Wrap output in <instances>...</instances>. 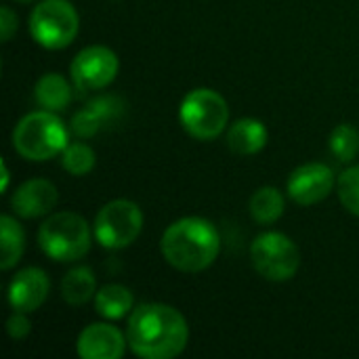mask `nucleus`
Here are the masks:
<instances>
[{"label": "nucleus", "instance_id": "nucleus-25", "mask_svg": "<svg viewBox=\"0 0 359 359\" xmlns=\"http://www.w3.org/2000/svg\"><path fill=\"white\" fill-rule=\"evenodd\" d=\"M15 32H17V15L8 6H2L0 8V34H2V42H8Z\"/></svg>", "mask_w": 359, "mask_h": 359}, {"label": "nucleus", "instance_id": "nucleus-1", "mask_svg": "<svg viewBox=\"0 0 359 359\" xmlns=\"http://www.w3.org/2000/svg\"><path fill=\"white\" fill-rule=\"evenodd\" d=\"M126 341L135 355L143 359H175L189 341V326L181 311L164 303H143L133 309Z\"/></svg>", "mask_w": 359, "mask_h": 359}, {"label": "nucleus", "instance_id": "nucleus-27", "mask_svg": "<svg viewBox=\"0 0 359 359\" xmlns=\"http://www.w3.org/2000/svg\"><path fill=\"white\" fill-rule=\"evenodd\" d=\"M19 2H32V0H19Z\"/></svg>", "mask_w": 359, "mask_h": 359}, {"label": "nucleus", "instance_id": "nucleus-7", "mask_svg": "<svg viewBox=\"0 0 359 359\" xmlns=\"http://www.w3.org/2000/svg\"><path fill=\"white\" fill-rule=\"evenodd\" d=\"M250 261L261 278L269 282H288L301 267V250L288 236L267 231L255 238Z\"/></svg>", "mask_w": 359, "mask_h": 359}, {"label": "nucleus", "instance_id": "nucleus-15", "mask_svg": "<svg viewBox=\"0 0 359 359\" xmlns=\"http://www.w3.org/2000/svg\"><path fill=\"white\" fill-rule=\"evenodd\" d=\"M267 128L257 118H242L231 124L227 133V145L238 156H255L267 145Z\"/></svg>", "mask_w": 359, "mask_h": 359}, {"label": "nucleus", "instance_id": "nucleus-17", "mask_svg": "<svg viewBox=\"0 0 359 359\" xmlns=\"http://www.w3.org/2000/svg\"><path fill=\"white\" fill-rule=\"evenodd\" d=\"M97 294V280L90 267H76L67 271L61 282V297L67 305L80 307Z\"/></svg>", "mask_w": 359, "mask_h": 359}, {"label": "nucleus", "instance_id": "nucleus-22", "mask_svg": "<svg viewBox=\"0 0 359 359\" xmlns=\"http://www.w3.org/2000/svg\"><path fill=\"white\" fill-rule=\"evenodd\" d=\"M330 151L339 162H351L359 154V130L351 124H341L330 135Z\"/></svg>", "mask_w": 359, "mask_h": 359}, {"label": "nucleus", "instance_id": "nucleus-14", "mask_svg": "<svg viewBox=\"0 0 359 359\" xmlns=\"http://www.w3.org/2000/svg\"><path fill=\"white\" fill-rule=\"evenodd\" d=\"M120 114H122V107H120L118 99L101 97V99L88 103L86 109L78 111L72 118V130L80 139L95 137L101 128H105V124H111V122L120 120Z\"/></svg>", "mask_w": 359, "mask_h": 359}, {"label": "nucleus", "instance_id": "nucleus-18", "mask_svg": "<svg viewBox=\"0 0 359 359\" xmlns=\"http://www.w3.org/2000/svg\"><path fill=\"white\" fill-rule=\"evenodd\" d=\"M133 292L122 284H107L101 286L95 294V311L107 320H120L128 311H133Z\"/></svg>", "mask_w": 359, "mask_h": 359}, {"label": "nucleus", "instance_id": "nucleus-3", "mask_svg": "<svg viewBox=\"0 0 359 359\" xmlns=\"http://www.w3.org/2000/svg\"><path fill=\"white\" fill-rule=\"evenodd\" d=\"M67 128L55 111L40 109L23 116L13 130L15 151L32 162L57 158L67 147Z\"/></svg>", "mask_w": 359, "mask_h": 359}, {"label": "nucleus", "instance_id": "nucleus-13", "mask_svg": "<svg viewBox=\"0 0 359 359\" xmlns=\"http://www.w3.org/2000/svg\"><path fill=\"white\" fill-rule=\"evenodd\" d=\"M57 187L46 179H29L11 196V208L21 219H38L57 206Z\"/></svg>", "mask_w": 359, "mask_h": 359}, {"label": "nucleus", "instance_id": "nucleus-5", "mask_svg": "<svg viewBox=\"0 0 359 359\" xmlns=\"http://www.w3.org/2000/svg\"><path fill=\"white\" fill-rule=\"evenodd\" d=\"M179 120L189 137L198 141H212L225 130L229 122V107L217 90L194 88L181 101Z\"/></svg>", "mask_w": 359, "mask_h": 359}, {"label": "nucleus", "instance_id": "nucleus-12", "mask_svg": "<svg viewBox=\"0 0 359 359\" xmlns=\"http://www.w3.org/2000/svg\"><path fill=\"white\" fill-rule=\"evenodd\" d=\"M48 276L38 267L21 269L8 284V303L13 311L34 313L48 299Z\"/></svg>", "mask_w": 359, "mask_h": 359}, {"label": "nucleus", "instance_id": "nucleus-24", "mask_svg": "<svg viewBox=\"0 0 359 359\" xmlns=\"http://www.w3.org/2000/svg\"><path fill=\"white\" fill-rule=\"evenodd\" d=\"M6 332L13 341H23L32 332V322L23 311H13V316L6 322Z\"/></svg>", "mask_w": 359, "mask_h": 359}, {"label": "nucleus", "instance_id": "nucleus-4", "mask_svg": "<svg viewBox=\"0 0 359 359\" xmlns=\"http://www.w3.org/2000/svg\"><path fill=\"white\" fill-rule=\"evenodd\" d=\"M42 252L57 263H74L90 250V229L76 212L50 215L38 231Z\"/></svg>", "mask_w": 359, "mask_h": 359}, {"label": "nucleus", "instance_id": "nucleus-11", "mask_svg": "<svg viewBox=\"0 0 359 359\" xmlns=\"http://www.w3.org/2000/svg\"><path fill=\"white\" fill-rule=\"evenodd\" d=\"M126 337L111 324H90L76 341V353L82 359H120L126 351Z\"/></svg>", "mask_w": 359, "mask_h": 359}, {"label": "nucleus", "instance_id": "nucleus-21", "mask_svg": "<svg viewBox=\"0 0 359 359\" xmlns=\"http://www.w3.org/2000/svg\"><path fill=\"white\" fill-rule=\"evenodd\" d=\"M95 162H97V156L93 151L90 145L82 143V141H76V143H69L63 154H61V164L63 168L74 175V177H84L88 175L93 168H95Z\"/></svg>", "mask_w": 359, "mask_h": 359}, {"label": "nucleus", "instance_id": "nucleus-6", "mask_svg": "<svg viewBox=\"0 0 359 359\" xmlns=\"http://www.w3.org/2000/svg\"><path fill=\"white\" fill-rule=\"evenodd\" d=\"M80 29V17L69 0H42L29 15L32 38L50 50L69 46Z\"/></svg>", "mask_w": 359, "mask_h": 359}, {"label": "nucleus", "instance_id": "nucleus-26", "mask_svg": "<svg viewBox=\"0 0 359 359\" xmlns=\"http://www.w3.org/2000/svg\"><path fill=\"white\" fill-rule=\"evenodd\" d=\"M2 177H4V181H2V191H6V187H8V168H6V162H2Z\"/></svg>", "mask_w": 359, "mask_h": 359}, {"label": "nucleus", "instance_id": "nucleus-10", "mask_svg": "<svg viewBox=\"0 0 359 359\" xmlns=\"http://www.w3.org/2000/svg\"><path fill=\"white\" fill-rule=\"evenodd\" d=\"M334 183H337V177L328 164L309 162L290 172L286 189H288V196L299 206H313L330 196V191L334 189Z\"/></svg>", "mask_w": 359, "mask_h": 359}, {"label": "nucleus", "instance_id": "nucleus-2", "mask_svg": "<svg viewBox=\"0 0 359 359\" xmlns=\"http://www.w3.org/2000/svg\"><path fill=\"white\" fill-rule=\"evenodd\" d=\"M162 257L183 273L208 269L221 250V236L215 223L202 217H185L168 225L160 240Z\"/></svg>", "mask_w": 359, "mask_h": 359}, {"label": "nucleus", "instance_id": "nucleus-9", "mask_svg": "<svg viewBox=\"0 0 359 359\" xmlns=\"http://www.w3.org/2000/svg\"><path fill=\"white\" fill-rule=\"evenodd\" d=\"M120 69V59L118 55L101 44H93L82 48L69 67L72 82L78 90H101L109 86Z\"/></svg>", "mask_w": 359, "mask_h": 359}, {"label": "nucleus", "instance_id": "nucleus-20", "mask_svg": "<svg viewBox=\"0 0 359 359\" xmlns=\"http://www.w3.org/2000/svg\"><path fill=\"white\" fill-rule=\"evenodd\" d=\"M284 215V196L276 187H261L250 198V217L259 225H273Z\"/></svg>", "mask_w": 359, "mask_h": 359}, {"label": "nucleus", "instance_id": "nucleus-19", "mask_svg": "<svg viewBox=\"0 0 359 359\" xmlns=\"http://www.w3.org/2000/svg\"><path fill=\"white\" fill-rule=\"evenodd\" d=\"M0 236H2V257H0V267L4 271L13 269L21 257H23V250H25V233L21 229V225L8 217V215H2L0 217Z\"/></svg>", "mask_w": 359, "mask_h": 359}, {"label": "nucleus", "instance_id": "nucleus-23", "mask_svg": "<svg viewBox=\"0 0 359 359\" xmlns=\"http://www.w3.org/2000/svg\"><path fill=\"white\" fill-rule=\"evenodd\" d=\"M337 191H339V198L343 202V206L351 212L359 217V164L347 168L339 181H337Z\"/></svg>", "mask_w": 359, "mask_h": 359}, {"label": "nucleus", "instance_id": "nucleus-8", "mask_svg": "<svg viewBox=\"0 0 359 359\" xmlns=\"http://www.w3.org/2000/svg\"><path fill=\"white\" fill-rule=\"evenodd\" d=\"M143 229V212L130 200H111L95 217V240L109 250L130 246Z\"/></svg>", "mask_w": 359, "mask_h": 359}, {"label": "nucleus", "instance_id": "nucleus-16", "mask_svg": "<svg viewBox=\"0 0 359 359\" xmlns=\"http://www.w3.org/2000/svg\"><path fill=\"white\" fill-rule=\"evenodd\" d=\"M34 97L42 109L61 111L72 101V88L61 74H44L34 88Z\"/></svg>", "mask_w": 359, "mask_h": 359}]
</instances>
